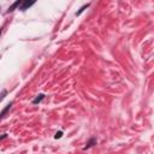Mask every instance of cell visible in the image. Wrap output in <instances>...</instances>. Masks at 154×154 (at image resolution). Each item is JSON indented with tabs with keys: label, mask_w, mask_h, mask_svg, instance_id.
Segmentation results:
<instances>
[{
	"label": "cell",
	"mask_w": 154,
	"mask_h": 154,
	"mask_svg": "<svg viewBox=\"0 0 154 154\" xmlns=\"http://www.w3.org/2000/svg\"><path fill=\"white\" fill-rule=\"evenodd\" d=\"M36 0H23V5H22V8L23 10H25V8H28L29 6H31L34 2H35Z\"/></svg>",
	"instance_id": "obj_1"
},
{
	"label": "cell",
	"mask_w": 154,
	"mask_h": 154,
	"mask_svg": "<svg viewBox=\"0 0 154 154\" xmlns=\"http://www.w3.org/2000/svg\"><path fill=\"white\" fill-rule=\"evenodd\" d=\"M42 97H43V95H38V97H37V99H35V100H34V102L36 103V102H38V101H41V100H42Z\"/></svg>",
	"instance_id": "obj_2"
},
{
	"label": "cell",
	"mask_w": 154,
	"mask_h": 154,
	"mask_svg": "<svg viewBox=\"0 0 154 154\" xmlns=\"http://www.w3.org/2000/svg\"><path fill=\"white\" fill-rule=\"evenodd\" d=\"M59 137H61V132H57V135H55V138H59Z\"/></svg>",
	"instance_id": "obj_3"
}]
</instances>
